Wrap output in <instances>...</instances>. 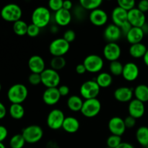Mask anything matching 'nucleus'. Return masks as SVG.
Wrapping results in <instances>:
<instances>
[{"mask_svg": "<svg viewBox=\"0 0 148 148\" xmlns=\"http://www.w3.org/2000/svg\"><path fill=\"white\" fill-rule=\"evenodd\" d=\"M0 14L3 20L14 23L21 20L23 11H22L21 7L18 4L10 3V4H6L2 7Z\"/></svg>", "mask_w": 148, "mask_h": 148, "instance_id": "nucleus-3", "label": "nucleus"}, {"mask_svg": "<svg viewBox=\"0 0 148 148\" xmlns=\"http://www.w3.org/2000/svg\"><path fill=\"white\" fill-rule=\"evenodd\" d=\"M73 8V4L69 0H66L63 1V9L70 11V10Z\"/></svg>", "mask_w": 148, "mask_h": 148, "instance_id": "nucleus-50", "label": "nucleus"}, {"mask_svg": "<svg viewBox=\"0 0 148 148\" xmlns=\"http://www.w3.org/2000/svg\"><path fill=\"white\" fill-rule=\"evenodd\" d=\"M123 69H124V65L119 61H114L111 62L109 65V70L111 72V75L114 76H120L122 75Z\"/></svg>", "mask_w": 148, "mask_h": 148, "instance_id": "nucleus-35", "label": "nucleus"}, {"mask_svg": "<svg viewBox=\"0 0 148 148\" xmlns=\"http://www.w3.org/2000/svg\"><path fill=\"white\" fill-rule=\"evenodd\" d=\"M61 95L58 88H46L43 93V101L48 106H54L61 98Z\"/></svg>", "mask_w": 148, "mask_h": 148, "instance_id": "nucleus-19", "label": "nucleus"}, {"mask_svg": "<svg viewBox=\"0 0 148 148\" xmlns=\"http://www.w3.org/2000/svg\"><path fill=\"white\" fill-rule=\"evenodd\" d=\"M142 30H143V33H144L145 35H148V23L146 22L145 24L141 27Z\"/></svg>", "mask_w": 148, "mask_h": 148, "instance_id": "nucleus-52", "label": "nucleus"}, {"mask_svg": "<svg viewBox=\"0 0 148 148\" xmlns=\"http://www.w3.org/2000/svg\"><path fill=\"white\" fill-rule=\"evenodd\" d=\"M137 9L143 13L148 12V0H142L138 3Z\"/></svg>", "mask_w": 148, "mask_h": 148, "instance_id": "nucleus-44", "label": "nucleus"}, {"mask_svg": "<svg viewBox=\"0 0 148 148\" xmlns=\"http://www.w3.org/2000/svg\"><path fill=\"white\" fill-rule=\"evenodd\" d=\"M95 81L101 88H107L112 84V75L108 72H101L98 74Z\"/></svg>", "mask_w": 148, "mask_h": 148, "instance_id": "nucleus-29", "label": "nucleus"}, {"mask_svg": "<svg viewBox=\"0 0 148 148\" xmlns=\"http://www.w3.org/2000/svg\"><path fill=\"white\" fill-rule=\"evenodd\" d=\"M84 101L82 98L78 95H72L67 99V106L69 109L73 112H78L81 111Z\"/></svg>", "mask_w": 148, "mask_h": 148, "instance_id": "nucleus-26", "label": "nucleus"}, {"mask_svg": "<svg viewBox=\"0 0 148 148\" xmlns=\"http://www.w3.org/2000/svg\"><path fill=\"white\" fill-rule=\"evenodd\" d=\"M66 59L64 56H53L50 62V66L51 69L58 72L64 69L66 66Z\"/></svg>", "mask_w": 148, "mask_h": 148, "instance_id": "nucleus-33", "label": "nucleus"}, {"mask_svg": "<svg viewBox=\"0 0 148 148\" xmlns=\"http://www.w3.org/2000/svg\"><path fill=\"white\" fill-rule=\"evenodd\" d=\"M7 115V108L4 103L0 102V119H2Z\"/></svg>", "mask_w": 148, "mask_h": 148, "instance_id": "nucleus-49", "label": "nucleus"}, {"mask_svg": "<svg viewBox=\"0 0 148 148\" xmlns=\"http://www.w3.org/2000/svg\"><path fill=\"white\" fill-rule=\"evenodd\" d=\"M88 17L90 23L93 25L98 26V27L103 26L104 25L106 24L108 19V14L106 12L105 10L100 8L91 11Z\"/></svg>", "mask_w": 148, "mask_h": 148, "instance_id": "nucleus-14", "label": "nucleus"}, {"mask_svg": "<svg viewBox=\"0 0 148 148\" xmlns=\"http://www.w3.org/2000/svg\"><path fill=\"white\" fill-rule=\"evenodd\" d=\"M30 148H32V147H30Z\"/></svg>", "mask_w": 148, "mask_h": 148, "instance_id": "nucleus-59", "label": "nucleus"}, {"mask_svg": "<svg viewBox=\"0 0 148 148\" xmlns=\"http://www.w3.org/2000/svg\"><path fill=\"white\" fill-rule=\"evenodd\" d=\"M111 19L113 24L120 27L128 22V12L119 7H115L111 13Z\"/></svg>", "mask_w": 148, "mask_h": 148, "instance_id": "nucleus-21", "label": "nucleus"}, {"mask_svg": "<svg viewBox=\"0 0 148 148\" xmlns=\"http://www.w3.org/2000/svg\"><path fill=\"white\" fill-rule=\"evenodd\" d=\"M72 15L75 16V18L79 21L85 20V17L87 15V10H85L80 4L76 5L75 8L73 9V13H72Z\"/></svg>", "mask_w": 148, "mask_h": 148, "instance_id": "nucleus-36", "label": "nucleus"}, {"mask_svg": "<svg viewBox=\"0 0 148 148\" xmlns=\"http://www.w3.org/2000/svg\"><path fill=\"white\" fill-rule=\"evenodd\" d=\"M102 3L103 1L101 0H80L79 1V4L85 10L87 11L90 10V12L99 8Z\"/></svg>", "mask_w": 148, "mask_h": 148, "instance_id": "nucleus-32", "label": "nucleus"}, {"mask_svg": "<svg viewBox=\"0 0 148 148\" xmlns=\"http://www.w3.org/2000/svg\"><path fill=\"white\" fill-rule=\"evenodd\" d=\"M136 139L139 144L144 147L148 146V127L142 126L136 132Z\"/></svg>", "mask_w": 148, "mask_h": 148, "instance_id": "nucleus-28", "label": "nucleus"}, {"mask_svg": "<svg viewBox=\"0 0 148 148\" xmlns=\"http://www.w3.org/2000/svg\"><path fill=\"white\" fill-rule=\"evenodd\" d=\"M147 50L148 49L145 45L142 43H139L131 45L129 49V53L130 56L134 59H140L144 57Z\"/></svg>", "mask_w": 148, "mask_h": 148, "instance_id": "nucleus-25", "label": "nucleus"}, {"mask_svg": "<svg viewBox=\"0 0 148 148\" xmlns=\"http://www.w3.org/2000/svg\"><path fill=\"white\" fill-rule=\"evenodd\" d=\"M28 68L31 73L41 74L46 69V64L43 58L39 55H33L28 59Z\"/></svg>", "mask_w": 148, "mask_h": 148, "instance_id": "nucleus-18", "label": "nucleus"}, {"mask_svg": "<svg viewBox=\"0 0 148 148\" xmlns=\"http://www.w3.org/2000/svg\"><path fill=\"white\" fill-rule=\"evenodd\" d=\"M65 116L63 111L59 108L51 110L48 114L46 123L49 129L52 130H58L62 128Z\"/></svg>", "mask_w": 148, "mask_h": 148, "instance_id": "nucleus-8", "label": "nucleus"}, {"mask_svg": "<svg viewBox=\"0 0 148 148\" xmlns=\"http://www.w3.org/2000/svg\"><path fill=\"white\" fill-rule=\"evenodd\" d=\"M28 25L23 20H20L13 23V31L19 36H23L27 35Z\"/></svg>", "mask_w": 148, "mask_h": 148, "instance_id": "nucleus-31", "label": "nucleus"}, {"mask_svg": "<svg viewBox=\"0 0 148 148\" xmlns=\"http://www.w3.org/2000/svg\"><path fill=\"white\" fill-rule=\"evenodd\" d=\"M83 64L86 68L87 72L90 73H98L103 68L104 62L103 58L98 55L90 54L85 58Z\"/></svg>", "mask_w": 148, "mask_h": 148, "instance_id": "nucleus-10", "label": "nucleus"}, {"mask_svg": "<svg viewBox=\"0 0 148 148\" xmlns=\"http://www.w3.org/2000/svg\"><path fill=\"white\" fill-rule=\"evenodd\" d=\"M0 148H6L5 145L3 144V143H0Z\"/></svg>", "mask_w": 148, "mask_h": 148, "instance_id": "nucleus-55", "label": "nucleus"}, {"mask_svg": "<svg viewBox=\"0 0 148 148\" xmlns=\"http://www.w3.org/2000/svg\"><path fill=\"white\" fill-rule=\"evenodd\" d=\"M8 136V130L4 126L0 125V143H3Z\"/></svg>", "mask_w": 148, "mask_h": 148, "instance_id": "nucleus-46", "label": "nucleus"}, {"mask_svg": "<svg viewBox=\"0 0 148 148\" xmlns=\"http://www.w3.org/2000/svg\"><path fill=\"white\" fill-rule=\"evenodd\" d=\"M28 82L32 85H38L40 83H41L40 74L31 73L28 77Z\"/></svg>", "mask_w": 148, "mask_h": 148, "instance_id": "nucleus-41", "label": "nucleus"}, {"mask_svg": "<svg viewBox=\"0 0 148 148\" xmlns=\"http://www.w3.org/2000/svg\"><path fill=\"white\" fill-rule=\"evenodd\" d=\"M146 148H148V146H147V147H146Z\"/></svg>", "mask_w": 148, "mask_h": 148, "instance_id": "nucleus-58", "label": "nucleus"}, {"mask_svg": "<svg viewBox=\"0 0 148 148\" xmlns=\"http://www.w3.org/2000/svg\"><path fill=\"white\" fill-rule=\"evenodd\" d=\"M1 83H0V91H1Z\"/></svg>", "mask_w": 148, "mask_h": 148, "instance_id": "nucleus-56", "label": "nucleus"}, {"mask_svg": "<svg viewBox=\"0 0 148 148\" xmlns=\"http://www.w3.org/2000/svg\"><path fill=\"white\" fill-rule=\"evenodd\" d=\"M116 148H134V147L131 144V143L122 142V143H121Z\"/></svg>", "mask_w": 148, "mask_h": 148, "instance_id": "nucleus-51", "label": "nucleus"}, {"mask_svg": "<svg viewBox=\"0 0 148 148\" xmlns=\"http://www.w3.org/2000/svg\"><path fill=\"white\" fill-rule=\"evenodd\" d=\"M103 36L108 43H116L122 36V33L119 26L110 24L104 30Z\"/></svg>", "mask_w": 148, "mask_h": 148, "instance_id": "nucleus-17", "label": "nucleus"}, {"mask_svg": "<svg viewBox=\"0 0 148 148\" xmlns=\"http://www.w3.org/2000/svg\"><path fill=\"white\" fill-rule=\"evenodd\" d=\"M143 60H144V62L146 66H148V50L147 51V52H146L144 57H143Z\"/></svg>", "mask_w": 148, "mask_h": 148, "instance_id": "nucleus-54", "label": "nucleus"}, {"mask_svg": "<svg viewBox=\"0 0 148 148\" xmlns=\"http://www.w3.org/2000/svg\"><path fill=\"white\" fill-rule=\"evenodd\" d=\"M140 74L138 66L134 62H128L124 65L122 76L125 80L128 82H133L137 79Z\"/></svg>", "mask_w": 148, "mask_h": 148, "instance_id": "nucleus-15", "label": "nucleus"}, {"mask_svg": "<svg viewBox=\"0 0 148 148\" xmlns=\"http://www.w3.org/2000/svg\"><path fill=\"white\" fill-rule=\"evenodd\" d=\"M9 114L14 119H21L25 115V108L22 104L12 103L9 108Z\"/></svg>", "mask_w": 148, "mask_h": 148, "instance_id": "nucleus-30", "label": "nucleus"}, {"mask_svg": "<svg viewBox=\"0 0 148 148\" xmlns=\"http://www.w3.org/2000/svg\"><path fill=\"white\" fill-rule=\"evenodd\" d=\"M128 111L130 116H132L136 119L142 118L145 112L144 103L137 99H132L129 104Z\"/></svg>", "mask_w": 148, "mask_h": 148, "instance_id": "nucleus-16", "label": "nucleus"}, {"mask_svg": "<svg viewBox=\"0 0 148 148\" xmlns=\"http://www.w3.org/2000/svg\"><path fill=\"white\" fill-rule=\"evenodd\" d=\"M101 88L95 80H88L82 84L79 88L81 96L85 100L97 98L99 95Z\"/></svg>", "mask_w": 148, "mask_h": 148, "instance_id": "nucleus-6", "label": "nucleus"}, {"mask_svg": "<svg viewBox=\"0 0 148 148\" xmlns=\"http://www.w3.org/2000/svg\"><path fill=\"white\" fill-rule=\"evenodd\" d=\"M75 70H76V72L79 75H83L85 72H87L86 68H85V65L82 64H79L77 65L76 68H75Z\"/></svg>", "mask_w": 148, "mask_h": 148, "instance_id": "nucleus-48", "label": "nucleus"}, {"mask_svg": "<svg viewBox=\"0 0 148 148\" xmlns=\"http://www.w3.org/2000/svg\"><path fill=\"white\" fill-rule=\"evenodd\" d=\"M53 18H54L55 23L57 24V25L64 27V26L68 25L71 23L72 19V14L69 10L62 8L55 12Z\"/></svg>", "mask_w": 148, "mask_h": 148, "instance_id": "nucleus-22", "label": "nucleus"}, {"mask_svg": "<svg viewBox=\"0 0 148 148\" xmlns=\"http://www.w3.org/2000/svg\"><path fill=\"white\" fill-rule=\"evenodd\" d=\"M70 49V43L63 38H59L52 40L49 45V52L53 56H64Z\"/></svg>", "mask_w": 148, "mask_h": 148, "instance_id": "nucleus-9", "label": "nucleus"}, {"mask_svg": "<svg viewBox=\"0 0 148 148\" xmlns=\"http://www.w3.org/2000/svg\"><path fill=\"white\" fill-rule=\"evenodd\" d=\"M145 34L143 33L141 27H132L126 38L129 43L131 45L136 44V43H141L143 39L144 38Z\"/></svg>", "mask_w": 148, "mask_h": 148, "instance_id": "nucleus-23", "label": "nucleus"}, {"mask_svg": "<svg viewBox=\"0 0 148 148\" xmlns=\"http://www.w3.org/2000/svg\"><path fill=\"white\" fill-rule=\"evenodd\" d=\"M22 135L25 140L29 144L37 143L43 138V130L38 125H30L23 129Z\"/></svg>", "mask_w": 148, "mask_h": 148, "instance_id": "nucleus-4", "label": "nucleus"}, {"mask_svg": "<svg viewBox=\"0 0 148 148\" xmlns=\"http://www.w3.org/2000/svg\"><path fill=\"white\" fill-rule=\"evenodd\" d=\"M40 32V28L38 26H36V25L31 24L28 25V27H27V35L30 37L32 38H35L36 36H38L39 35Z\"/></svg>", "mask_w": 148, "mask_h": 148, "instance_id": "nucleus-40", "label": "nucleus"}, {"mask_svg": "<svg viewBox=\"0 0 148 148\" xmlns=\"http://www.w3.org/2000/svg\"><path fill=\"white\" fill-rule=\"evenodd\" d=\"M106 148H110V147H106Z\"/></svg>", "mask_w": 148, "mask_h": 148, "instance_id": "nucleus-57", "label": "nucleus"}, {"mask_svg": "<svg viewBox=\"0 0 148 148\" xmlns=\"http://www.w3.org/2000/svg\"><path fill=\"white\" fill-rule=\"evenodd\" d=\"M124 124H125V127L127 129H132L133 127H134V126L136 125V119L133 118L132 116H128L126 117L124 119Z\"/></svg>", "mask_w": 148, "mask_h": 148, "instance_id": "nucleus-43", "label": "nucleus"}, {"mask_svg": "<svg viewBox=\"0 0 148 148\" xmlns=\"http://www.w3.org/2000/svg\"><path fill=\"white\" fill-rule=\"evenodd\" d=\"M121 54V49L117 43H108L103 48V56L109 62L118 61Z\"/></svg>", "mask_w": 148, "mask_h": 148, "instance_id": "nucleus-11", "label": "nucleus"}, {"mask_svg": "<svg viewBox=\"0 0 148 148\" xmlns=\"http://www.w3.org/2000/svg\"><path fill=\"white\" fill-rule=\"evenodd\" d=\"M101 110V101L98 98H92L84 101L81 113L86 118H93L98 115Z\"/></svg>", "mask_w": 148, "mask_h": 148, "instance_id": "nucleus-5", "label": "nucleus"}, {"mask_svg": "<svg viewBox=\"0 0 148 148\" xmlns=\"http://www.w3.org/2000/svg\"><path fill=\"white\" fill-rule=\"evenodd\" d=\"M51 20V13L49 8L40 6L35 9L31 15L32 23L40 29L46 27Z\"/></svg>", "mask_w": 148, "mask_h": 148, "instance_id": "nucleus-1", "label": "nucleus"}, {"mask_svg": "<svg viewBox=\"0 0 148 148\" xmlns=\"http://www.w3.org/2000/svg\"><path fill=\"white\" fill-rule=\"evenodd\" d=\"M134 95L135 99L145 103L148 101V86L144 84L138 85L134 89Z\"/></svg>", "mask_w": 148, "mask_h": 148, "instance_id": "nucleus-27", "label": "nucleus"}, {"mask_svg": "<svg viewBox=\"0 0 148 148\" xmlns=\"http://www.w3.org/2000/svg\"><path fill=\"white\" fill-rule=\"evenodd\" d=\"M134 95V90L128 87H120L116 88L114 92V96L116 101L121 103L130 102Z\"/></svg>", "mask_w": 148, "mask_h": 148, "instance_id": "nucleus-20", "label": "nucleus"}, {"mask_svg": "<svg viewBox=\"0 0 148 148\" xmlns=\"http://www.w3.org/2000/svg\"><path fill=\"white\" fill-rule=\"evenodd\" d=\"M63 38L68 43H72L76 38V33L72 30H67L64 32L63 35Z\"/></svg>", "mask_w": 148, "mask_h": 148, "instance_id": "nucleus-42", "label": "nucleus"}, {"mask_svg": "<svg viewBox=\"0 0 148 148\" xmlns=\"http://www.w3.org/2000/svg\"><path fill=\"white\" fill-rule=\"evenodd\" d=\"M79 127H80V124L77 119L75 117L68 116L66 117L64 121L62 129L67 133L72 134V133L77 132L79 130Z\"/></svg>", "mask_w": 148, "mask_h": 148, "instance_id": "nucleus-24", "label": "nucleus"}, {"mask_svg": "<svg viewBox=\"0 0 148 148\" xmlns=\"http://www.w3.org/2000/svg\"><path fill=\"white\" fill-rule=\"evenodd\" d=\"M28 95L27 87L21 83L12 85L7 91V98L12 103L21 104L24 102Z\"/></svg>", "mask_w": 148, "mask_h": 148, "instance_id": "nucleus-2", "label": "nucleus"}, {"mask_svg": "<svg viewBox=\"0 0 148 148\" xmlns=\"http://www.w3.org/2000/svg\"><path fill=\"white\" fill-rule=\"evenodd\" d=\"M121 143V137L114 134L109 136L106 140L107 147L110 148H116Z\"/></svg>", "mask_w": 148, "mask_h": 148, "instance_id": "nucleus-37", "label": "nucleus"}, {"mask_svg": "<svg viewBox=\"0 0 148 148\" xmlns=\"http://www.w3.org/2000/svg\"><path fill=\"white\" fill-rule=\"evenodd\" d=\"M63 1L62 0H50L49 1V10L56 12L63 8Z\"/></svg>", "mask_w": 148, "mask_h": 148, "instance_id": "nucleus-39", "label": "nucleus"}, {"mask_svg": "<svg viewBox=\"0 0 148 148\" xmlns=\"http://www.w3.org/2000/svg\"><path fill=\"white\" fill-rule=\"evenodd\" d=\"M50 30L52 33H56L58 31H59V28H58L57 26L55 25H52L51 27Z\"/></svg>", "mask_w": 148, "mask_h": 148, "instance_id": "nucleus-53", "label": "nucleus"}, {"mask_svg": "<svg viewBox=\"0 0 148 148\" xmlns=\"http://www.w3.org/2000/svg\"><path fill=\"white\" fill-rule=\"evenodd\" d=\"M132 26L131 25V24H130L129 22H127V23H124L123 25H121V27H120V29H121L122 36H127V35L128 34L129 32L130 31V30L132 29Z\"/></svg>", "mask_w": 148, "mask_h": 148, "instance_id": "nucleus-45", "label": "nucleus"}, {"mask_svg": "<svg viewBox=\"0 0 148 148\" xmlns=\"http://www.w3.org/2000/svg\"><path fill=\"white\" fill-rule=\"evenodd\" d=\"M41 83L46 87V88H57L61 81L60 75L57 71L49 68L46 69L41 74Z\"/></svg>", "mask_w": 148, "mask_h": 148, "instance_id": "nucleus-7", "label": "nucleus"}, {"mask_svg": "<svg viewBox=\"0 0 148 148\" xmlns=\"http://www.w3.org/2000/svg\"><path fill=\"white\" fill-rule=\"evenodd\" d=\"M26 142L22 134H17L12 136L10 140V147L11 148H23Z\"/></svg>", "mask_w": 148, "mask_h": 148, "instance_id": "nucleus-34", "label": "nucleus"}, {"mask_svg": "<svg viewBox=\"0 0 148 148\" xmlns=\"http://www.w3.org/2000/svg\"><path fill=\"white\" fill-rule=\"evenodd\" d=\"M117 3H118V7L124 9L127 12L135 8L136 2L134 0H119Z\"/></svg>", "mask_w": 148, "mask_h": 148, "instance_id": "nucleus-38", "label": "nucleus"}, {"mask_svg": "<svg viewBox=\"0 0 148 148\" xmlns=\"http://www.w3.org/2000/svg\"><path fill=\"white\" fill-rule=\"evenodd\" d=\"M108 127L111 134L120 136V137L124 134L127 130L124 119L119 116L112 117L108 121Z\"/></svg>", "mask_w": 148, "mask_h": 148, "instance_id": "nucleus-12", "label": "nucleus"}, {"mask_svg": "<svg viewBox=\"0 0 148 148\" xmlns=\"http://www.w3.org/2000/svg\"><path fill=\"white\" fill-rule=\"evenodd\" d=\"M61 96H66L69 93V88L67 85H61L58 88Z\"/></svg>", "mask_w": 148, "mask_h": 148, "instance_id": "nucleus-47", "label": "nucleus"}, {"mask_svg": "<svg viewBox=\"0 0 148 148\" xmlns=\"http://www.w3.org/2000/svg\"><path fill=\"white\" fill-rule=\"evenodd\" d=\"M128 22L132 27H142L146 23L145 13L137 8H134L128 12Z\"/></svg>", "mask_w": 148, "mask_h": 148, "instance_id": "nucleus-13", "label": "nucleus"}]
</instances>
